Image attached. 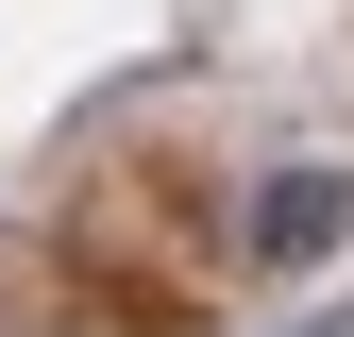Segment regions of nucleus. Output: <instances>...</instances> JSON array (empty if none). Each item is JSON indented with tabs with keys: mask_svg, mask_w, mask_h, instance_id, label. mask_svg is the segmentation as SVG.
Segmentation results:
<instances>
[{
	"mask_svg": "<svg viewBox=\"0 0 354 337\" xmlns=\"http://www.w3.org/2000/svg\"><path fill=\"white\" fill-rule=\"evenodd\" d=\"M337 236H354V168H270L253 186V270H304Z\"/></svg>",
	"mask_w": 354,
	"mask_h": 337,
	"instance_id": "nucleus-1",
	"label": "nucleus"
},
{
	"mask_svg": "<svg viewBox=\"0 0 354 337\" xmlns=\"http://www.w3.org/2000/svg\"><path fill=\"white\" fill-rule=\"evenodd\" d=\"M304 337H354V320H304Z\"/></svg>",
	"mask_w": 354,
	"mask_h": 337,
	"instance_id": "nucleus-2",
	"label": "nucleus"
}]
</instances>
